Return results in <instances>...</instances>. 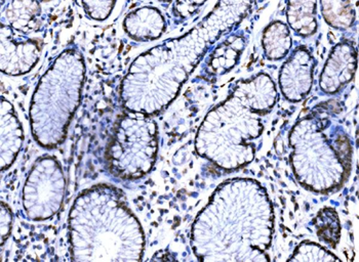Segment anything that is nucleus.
<instances>
[{
    "label": "nucleus",
    "instance_id": "6",
    "mask_svg": "<svg viewBox=\"0 0 359 262\" xmlns=\"http://www.w3.org/2000/svg\"><path fill=\"white\" fill-rule=\"evenodd\" d=\"M330 121L313 113L297 123L290 135L292 166L299 181L316 192H329L344 184L351 170V148L343 133L330 139Z\"/></svg>",
    "mask_w": 359,
    "mask_h": 262
},
{
    "label": "nucleus",
    "instance_id": "16",
    "mask_svg": "<svg viewBox=\"0 0 359 262\" xmlns=\"http://www.w3.org/2000/svg\"><path fill=\"white\" fill-rule=\"evenodd\" d=\"M262 44L268 59H283L292 48L289 27L279 21L270 24L264 31Z\"/></svg>",
    "mask_w": 359,
    "mask_h": 262
},
{
    "label": "nucleus",
    "instance_id": "3",
    "mask_svg": "<svg viewBox=\"0 0 359 262\" xmlns=\"http://www.w3.org/2000/svg\"><path fill=\"white\" fill-rule=\"evenodd\" d=\"M276 84L268 75L243 80L225 102L203 120L195 139L201 157L226 170H238L254 159V141L263 132L262 117L276 105Z\"/></svg>",
    "mask_w": 359,
    "mask_h": 262
},
{
    "label": "nucleus",
    "instance_id": "19",
    "mask_svg": "<svg viewBox=\"0 0 359 262\" xmlns=\"http://www.w3.org/2000/svg\"><path fill=\"white\" fill-rule=\"evenodd\" d=\"M316 226L318 236L332 247H336L340 239V221L337 211L332 208L321 210L316 216Z\"/></svg>",
    "mask_w": 359,
    "mask_h": 262
},
{
    "label": "nucleus",
    "instance_id": "1",
    "mask_svg": "<svg viewBox=\"0 0 359 262\" xmlns=\"http://www.w3.org/2000/svg\"><path fill=\"white\" fill-rule=\"evenodd\" d=\"M250 6V1L218 2L189 32L139 55L121 84L126 110L151 116L170 105L208 48L237 25Z\"/></svg>",
    "mask_w": 359,
    "mask_h": 262
},
{
    "label": "nucleus",
    "instance_id": "22",
    "mask_svg": "<svg viewBox=\"0 0 359 262\" xmlns=\"http://www.w3.org/2000/svg\"><path fill=\"white\" fill-rule=\"evenodd\" d=\"M13 214L12 211L6 204H1V213H0V230H1V246L10 236L12 230Z\"/></svg>",
    "mask_w": 359,
    "mask_h": 262
},
{
    "label": "nucleus",
    "instance_id": "14",
    "mask_svg": "<svg viewBox=\"0 0 359 262\" xmlns=\"http://www.w3.org/2000/svg\"><path fill=\"white\" fill-rule=\"evenodd\" d=\"M39 15L41 8L39 2L35 1H11L6 4V8H2V21L6 20L10 24L6 26L24 32L37 28Z\"/></svg>",
    "mask_w": 359,
    "mask_h": 262
},
{
    "label": "nucleus",
    "instance_id": "11",
    "mask_svg": "<svg viewBox=\"0 0 359 262\" xmlns=\"http://www.w3.org/2000/svg\"><path fill=\"white\" fill-rule=\"evenodd\" d=\"M358 59L353 44L344 41L334 46L320 76V88L336 93L349 83L355 73Z\"/></svg>",
    "mask_w": 359,
    "mask_h": 262
},
{
    "label": "nucleus",
    "instance_id": "15",
    "mask_svg": "<svg viewBox=\"0 0 359 262\" xmlns=\"http://www.w3.org/2000/svg\"><path fill=\"white\" fill-rule=\"evenodd\" d=\"M316 1H290L287 4V18L290 28L300 35L307 37L318 30Z\"/></svg>",
    "mask_w": 359,
    "mask_h": 262
},
{
    "label": "nucleus",
    "instance_id": "8",
    "mask_svg": "<svg viewBox=\"0 0 359 262\" xmlns=\"http://www.w3.org/2000/svg\"><path fill=\"white\" fill-rule=\"evenodd\" d=\"M66 192V179L55 158L37 160L23 188V207L32 221H46L59 212Z\"/></svg>",
    "mask_w": 359,
    "mask_h": 262
},
{
    "label": "nucleus",
    "instance_id": "21",
    "mask_svg": "<svg viewBox=\"0 0 359 262\" xmlns=\"http://www.w3.org/2000/svg\"><path fill=\"white\" fill-rule=\"evenodd\" d=\"M81 6H83L84 12L88 17L97 21H103L109 17L113 8H114V1H81Z\"/></svg>",
    "mask_w": 359,
    "mask_h": 262
},
{
    "label": "nucleus",
    "instance_id": "5",
    "mask_svg": "<svg viewBox=\"0 0 359 262\" xmlns=\"http://www.w3.org/2000/svg\"><path fill=\"white\" fill-rule=\"evenodd\" d=\"M84 74L81 53L67 50L39 80L29 114L33 137L43 148L54 149L65 139L71 119L81 103Z\"/></svg>",
    "mask_w": 359,
    "mask_h": 262
},
{
    "label": "nucleus",
    "instance_id": "13",
    "mask_svg": "<svg viewBox=\"0 0 359 262\" xmlns=\"http://www.w3.org/2000/svg\"><path fill=\"white\" fill-rule=\"evenodd\" d=\"M123 28L130 39L137 41L158 39L165 29L163 13L152 6H144L126 15Z\"/></svg>",
    "mask_w": 359,
    "mask_h": 262
},
{
    "label": "nucleus",
    "instance_id": "9",
    "mask_svg": "<svg viewBox=\"0 0 359 262\" xmlns=\"http://www.w3.org/2000/svg\"><path fill=\"white\" fill-rule=\"evenodd\" d=\"M314 59L306 48L294 52L283 64L279 75V86L285 99L290 102L304 99L313 83Z\"/></svg>",
    "mask_w": 359,
    "mask_h": 262
},
{
    "label": "nucleus",
    "instance_id": "4",
    "mask_svg": "<svg viewBox=\"0 0 359 262\" xmlns=\"http://www.w3.org/2000/svg\"><path fill=\"white\" fill-rule=\"evenodd\" d=\"M71 254L75 261H140L144 234L121 191L97 184L75 200L69 214Z\"/></svg>",
    "mask_w": 359,
    "mask_h": 262
},
{
    "label": "nucleus",
    "instance_id": "20",
    "mask_svg": "<svg viewBox=\"0 0 359 262\" xmlns=\"http://www.w3.org/2000/svg\"><path fill=\"white\" fill-rule=\"evenodd\" d=\"M339 261L338 257L312 242H303L296 251L290 261Z\"/></svg>",
    "mask_w": 359,
    "mask_h": 262
},
{
    "label": "nucleus",
    "instance_id": "2",
    "mask_svg": "<svg viewBox=\"0 0 359 262\" xmlns=\"http://www.w3.org/2000/svg\"><path fill=\"white\" fill-rule=\"evenodd\" d=\"M273 211L252 179L222 184L192 226V249L201 261H268Z\"/></svg>",
    "mask_w": 359,
    "mask_h": 262
},
{
    "label": "nucleus",
    "instance_id": "7",
    "mask_svg": "<svg viewBox=\"0 0 359 262\" xmlns=\"http://www.w3.org/2000/svg\"><path fill=\"white\" fill-rule=\"evenodd\" d=\"M157 146L156 122L146 115L130 112L119 120L108 146V167L121 179H141L152 170Z\"/></svg>",
    "mask_w": 359,
    "mask_h": 262
},
{
    "label": "nucleus",
    "instance_id": "10",
    "mask_svg": "<svg viewBox=\"0 0 359 262\" xmlns=\"http://www.w3.org/2000/svg\"><path fill=\"white\" fill-rule=\"evenodd\" d=\"M39 57H41V48L36 41L15 40L11 27L2 24L0 68L4 74H25L36 65Z\"/></svg>",
    "mask_w": 359,
    "mask_h": 262
},
{
    "label": "nucleus",
    "instance_id": "17",
    "mask_svg": "<svg viewBox=\"0 0 359 262\" xmlns=\"http://www.w3.org/2000/svg\"><path fill=\"white\" fill-rule=\"evenodd\" d=\"M245 48V41L241 37L225 40L216 48L210 57V68L216 74H225L233 68L239 55Z\"/></svg>",
    "mask_w": 359,
    "mask_h": 262
},
{
    "label": "nucleus",
    "instance_id": "12",
    "mask_svg": "<svg viewBox=\"0 0 359 262\" xmlns=\"http://www.w3.org/2000/svg\"><path fill=\"white\" fill-rule=\"evenodd\" d=\"M0 137H1V171L8 170L14 163L15 158L21 150L24 141V133L21 123L17 117L14 106L2 97L1 124H0Z\"/></svg>",
    "mask_w": 359,
    "mask_h": 262
},
{
    "label": "nucleus",
    "instance_id": "18",
    "mask_svg": "<svg viewBox=\"0 0 359 262\" xmlns=\"http://www.w3.org/2000/svg\"><path fill=\"white\" fill-rule=\"evenodd\" d=\"M320 6L325 22L334 28H349L355 20V10L351 1H321Z\"/></svg>",
    "mask_w": 359,
    "mask_h": 262
}]
</instances>
